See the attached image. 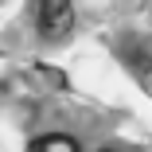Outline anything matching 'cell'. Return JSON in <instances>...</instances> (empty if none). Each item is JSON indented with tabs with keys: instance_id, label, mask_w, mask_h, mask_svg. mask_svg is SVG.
Instances as JSON below:
<instances>
[{
	"instance_id": "obj_1",
	"label": "cell",
	"mask_w": 152,
	"mask_h": 152,
	"mask_svg": "<svg viewBox=\"0 0 152 152\" xmlns=\"http://www.w3.org/2000/svg\"><path fill=\"white\" fill-rule=\"evenodd\" d=\"M35 27L43 39H66L74 27V4L70 0H35Z\"/></svg>"
},
{
	"instance_id": "obj_3",
	"label": "cell",
	"mask_w": 152,
	"mask_h": 152,
	"mask_svg": "<svg viewBox=\"0 0 152 152\" xmlns=\"http://www.w3.org/2000/svg\"><path fill=\"white\" fill-rule=\"evenodd\" d=\"M102 152H117V148H102Z\"/></svg>"
},
{
	"instance_id": "obj_2",
	"label": "cell",
	"mask_w": 152,
	"mask_h": 152,
	"mask_svg": "<svg viewBox=\"0 0 152 152\" xmlns=\"http://www.w3.org/2000/svg\"><path fill=\"white\" fill-rule=\"evenodd\" d=\"M31 152H78V140L66 133H47L39 140H31Z\"/></svg>"
}]
</instances>
